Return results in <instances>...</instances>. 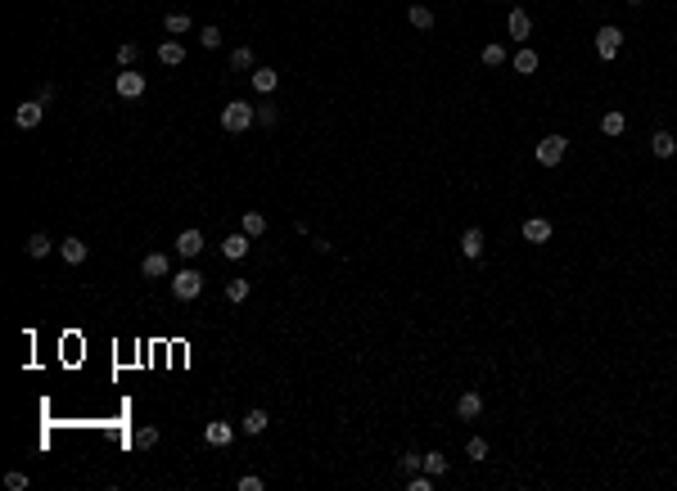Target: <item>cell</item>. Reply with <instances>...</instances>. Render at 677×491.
Segmentation results:
<instances>
[{"label":"cell","instance_id":"21","mask_svg":"<svg viewBox=\"0 0 677 491\" xmlns=\"http://www.w3.org/2000/svg\"><path fill=\"white\" fill-rule=\"evenodd\" d=\"M623 127H627V118L618 109H609L605 118H600V131H605V136H623Z\"/></svg>","mask_w":677,"mask_h":491},{"label":"cell","instance_id":"29","mask_svg":"<svg viewBox=\"0 0 677 491\" xmlns=\"http://www.w3.org/2000/svg\"><path fill=\"white\" fill-rule=\"evenodd\" d=\"M226 297H231V302H244V297H249V280H244V275H235V280L226 284Z\"/></svg>","mask_w":677,"mask_h":491},{"label":"cell","instance_id":"35","mask_svg":"<svg viewBox=\"0 0 677 491\" xmlns=\"http://www.w3.org/2000/svg\"><path fill=\"white\" fill-rule=\"evenodd\" d=\"M5 487H9V491H27V474H18V469H9V474H5Z\"/></svg>","mask_w":677,"mask_h":491},{"label":"cell","instance_id":"8","mask_svg":"<svg viewBox=\"0 0 677 491\" xmlns=\"http://www.w3.org/2000/svg\"><path fill=\"white\" fill-rule=\"evenodd\" d=\"M199 253H204V235H199V230H181L176 235V257L190 262V257H199Z\"/></svg>","mask_w":677,"mask_h":491},{"label":"cell","instance_id":"17","mask_svg":"<svg viewBox=\"0 0 677 491\" xmlns=\"http://www.w3.org/2000/svg\"><path fill=\"white\" fill-rule=\"evenodd\" d=\"M275 86H280V72H275V68H257L253 72V91L257 95H271Z\"/></svg>","mask_w":677,"mask_h":491},{"label":"cell","instance_id":"25","mask_svg":"<svg viewBox=\"0 0 677 491\" xmlns=\"http://www.w3.org/2000/svg\"><path fill=\"white\" fill-rule=\"evenodd\" d=\"M244 235H249V239L266 235V217H262V212H244Z\"/></svg>","mask_w":677,"mask_h":491},{"label":"cell","instance_id":"2","mask_svg":"<svg viewBox=\"0 0 677 491\" xmlns=\"http://www.w3.org/2000/svg\"><path fill=\"white\" fill-rule=\"evenodd\" d=\"M565 153H569V140H565V136H542L538 149H533V158H538L542 167H556Z\"/></svg>","mask_w":677,"mask_h":491},{"label":"cell","instance_id":"23","mask_svg":"<svg viewBox=\"0 0 677 491\" xmlns=\"http://www.w3.org/2000/svg\"><path fill=\"white\" fill-rule=\"evenodd\" d=\"M163 27H167V36H185L190 32V14H181V9H176V14L163 18Z\"/></svg>","mask_w":677,"mask_h":491},{"label":"cell","instance_id":"1","mask_svg":"<svg viewBox=\"0 0 677 491\" xmlns=\"http://www.w3.org/2000/svg\"><path fill=\"white\" fill-rule=\"evenodd\" d=\"M253 122H257V109H253V104H244V100H231L222 109V127L231 131V136H244Z\"/></svg>","mask_w":677,"mask_h":491},{"label":"cell","instance_id":"32","mask_svg":"<svg viewBox=\"0 0 677 491\" xmlns=\"http://www.w3.org/2000/svg\"><path fill=\"white\" fill-rule=\"evenodd\" d=\"M257 122H262V127H275V122H280V109H275V104H257Z\"/></svg>","mask_w":677,"mask_h":491},{"label":"cell","instance_id":"5","mask_svg":"<svg viewBox=\"0 0 677 491\" xmlns=\"http://www.w3.org/2000/svg\"><path fill=\"white\" fill-rule=\"evenodd\" d=\"M519 235L528 239V244H547V239H551V221L547 217H524Z\"/></svg>","mask_w":677,"mask_h":491},{"label":"cell","instance_id":"3","mask_svg":"<svg viewBox=\"0 0 677 491\" xmlns=\"http://www.w3.org/2000/svg\"><path fill=\"white\" fill-rule=\"evenodd\" d=\"M172 293H176L181 302H195V297L204 293V275L199 271H176L172 275Z\"/></svg>","mask_w":677,"mask_h":491},{"label":"cell","instance_id":"7","mask_svg":"<svg viewBox=\"0 0 677 491\" xmlns=\"http://www.w3.org/2000/svg\"><path fill=\"white\" fill-rule=\"evenodd\" d=\"M204 442H208V446H231V442H235V428L226 419H213L204 428Z\"/></svg>","mask_w":677,"mask_h":491},{"label":"cell","instance_id":"26","mask_svg":"<svg viewBox=\"0 0 677 491\" xmlns=\"http://www.w3.org/2000/svg\"><path fill=\"white\" fill-rule=\"evenodd\" d=\"M425 474H434V478L447 474V455H443V451H429V455H425Z\"/></svg>","mask_w":677,"mask_h":491},{"label":"cell","instance_id":"37","mask_svg":"<svg viewBox=\"0 0 677 491\" xmlns=\"http://www.w3.org/2000/svg\"><path fill=\"white\" fill-rule=\"evenodd\" d=\"M266 483H262V478H257V474H244L240 478V491H262Z\"/></svg>","mask_w":677,"mask_h":491},{"label":"cell","instance_id":"31","mask_svg":"<svg viewBox=\"0 0 677 491\" xmlns=\"http://www.w3.org/2000/svg\"><path fill=\"white\" fill-rule=\"evenodd\" d=\"M199 45H204V50H217V45H222V27H213V23H208L204 32H199Z\"/></svg>","mask_w":677,"mask_h":491},{"label":"cell","instance_id":"13","mask_svg":"<svg viewBox=\"0 0 677 491\" xmlns=\"http://www.w3.org/2000/svg\"><path fill=\"white\" fill-rule=\"evenodd\" d=\"M456 415H461V419H479L483 415V397H479V392H461V397H456Z\"/></svg>","mask_w":677,"mask_h":491},{"label":"cell","instance_id":"16","mask_svg":"<svg viewBox=\"0 0 677 491\" xmlns=\"http://www.w3.org/2000/svg\"><path fill=\"white\" fill-rule=\"evenodd\" d=\"M651 153H655V158H673V153H677V136H673V131H655V136H651Z\"/></svg>","mask_w":677,"mask_h":491},{"label":"cell","instance_id":"38","mask_svg":"<svg viewBox=\"0 0 677 491\" xmlns=\"http://www.w3.org/2000/svg\"><path fill=\"white\" fill-rule=\"evenodd\" d=\"M402 469H406V474H416V469H425V460L416 455V451H406V455H402Z\"/></svg>","mask_w":677,"mask_h":491},{"label":"cell","instance_id":"15","mask_svg":"<svg viewBox=\"0 0 677 491\" xmlns=\"http://www.w3.org/2000/svg\"><path fill=\"white\" fill-rule=\"evenodd\" d=\"M140 271H145V280H163V275L172 271V262H167V253H149L145 262H140Z\"/></svg>","mask_w":677,"mask_h":491},{"label":"cell","instance_id":"10","mask_svg":"<svg viewBox=\"0 0 677 491\" xmlns=\"http://www.w3.org/2000/svg\"><path fill=\"white\" fill-rule=\"evenodd\" d=\"M14 122H18L23 131L41 127V100H23V104H18V113H14Z\"/></svg>","mask_w":677,"mask_h":491},{"label":"cell","instance_id":"19","mask_svg":"<svg viewBox=\"0 0 677 491\" xmlns=\"http://www.w3.org/2000/svg\"><path fill=\"white\" fill-rule=\"evenodd\" d=\"M59 253H63V262H68V266H82L86 262V244H82V239H63Z\"/></svg>","mask_w":677,"mask_h":491},{"label":"cell","instance_id":"6","mask_svg":"<svg viewBox=\"0 0 677 491\" xmlns=\"http://www.w3.org/2000/svg\"><path fill=\"white\" fill-rule=\"evenodd\" d=\"M222 257L226 262H244V257H249V235H244V230L240 235H226L222 239Z\"/></svg>","mask_w":677,"mask_h":491},{"label":"cell","instance_id":"39","mask_svg":"<svg viewBox=\"0 0 677 491\" xmlns=\"http://www.w3.org/2000/svg\"><path fill=\"white\" fill-rule=\"evenodd\" d=\"M627 5H641V0H627Z\"/></svg>","mask_w":677,"mask_h":491},{"label":"cell","instance_id":"4","mask_svg":"<svg viewBox=\"0 0 677 491\" xmlns=\"http://www.w3.org/2000/svg\"><path fill=\"white\" fill-rule=\"evenodd\" d=\"M618 45H623V32H618V27L614 23H605V27H600V32H596V54H600V59H614V54H618Z\"/></svg>","mask_w":677,"mask_h":491},{"label":"cell","instance_id":"14","mask_svg":"<svg viewBox=\"0 0 677 491\" xmlns=\"http://www.w3.org/2000/svg\"><path fill=\"white\" fill-rule=\"evenodd\" d=\"M506 27H510V36H515V41H528V36H533V18L524 14V9H510Z\"/></svg>","mask_w":677,"mask_h":491},{"label":"cell","instance_id":"27","mask_svg":"<svg viewBox=\"0 0 677 491\" xmlns=\"http://www.w3.org/2000/svg\"><path fill=\"white\" fill-rule=\"evenodd\" d=\"M131 442H136V446H140V451H149V446H158V428H154V423H145V428H136V437H131Z\"/></svg>","mask_w":677,"mask_h":491},{"label":"cell","instance_id":"30","mask_svg":"<svg viewBox=\"0 0 677 491\" xmlns=\"http://www.w3.org/2000/svg\"><path fill=\"white\" fill-rule=\"evenodd\" d=\"M231 68H235V72L253 68V50H249V45H240V50H231Z\"/></svg>","mask_w":677,"mask_h":491},{"label":"cell","instance_id":"11","mask_svg":"<svg viewBox=\"0 0 677 491\" xmlns=\"http://www.w3.org/2000/svg\"><path fill=\"white\" fill-rule=\"evenodd\" d=\"M158 63H163V68H181V63H185V45H181L176 36L163 41V45H158Z\"/></svg>","mask_w":677,"mask_h":491},{"label":"cell","instance_id":"22","mask_svg":"<svg viewBox=\"0 0 677 491\" xmlns=\"http://www.w3.org/2000/svg\"><path fill=\"white\" fill-rule=\"evenodd\" d=\"M54 253V244H50V235H41V230H36L32 239H27V257H50Z\"/></svg>","mask_w":677,"mask_h":491},{"label":"cell","instance_id":"20","mask_svg":"<svg viewBox=\"0 0 677 491\" xmlns=\"http://www.w3.org/2000/svg\"><path fill=\"white\" fill-rule=\"evenodd\" d=\"M406 18H411V27H420V32L434 27V9H429V5H411V9H406Z\"/></svg>","mask_w":677,"mask_h":491},{"label":"cell","instance_id":"34","mask_svg":"<svg viewBox=\"0 0 677 491\" xmlns=\"http://www.w3.org/2000/svg\"><path fill=\"white\" fill-rule=\"evenodd\" d=\"M136 59H140V50H136L131 41H122V45H118V63H122V68H131Z\"/></svg>","mask_w":677,"mask_h":491},{"label":"cell","instance_id":"24","mask_svg":"<svg viewBox=\"0 0 677 491\" xmlns=\"http://www.w3.org/2000/svg\"><path fill=\"white\" fill-rule=\"evenodd\" d=\"M257 432H266V410H249L244 415V437H257Z\"/></svg>","mask_w":677,"mask_h":491},{"label":"cell","instance_id":"36","mask_svg":"<svg viewBox=\"0 0 677 491\" xmlns=\"http://www.w3.org/2000/svg\"><path fill=\"white\" fill-rule=\"evenodd\" d=\"M406 487H411V491H429V487H434V474H411Z\"/></svg>","mask_w":677,"mask_h":491},{"label":"cell","instance_id":"12","mask_svg":"<svg viewBox=\"0 0 677 491\" xmlns=\"http://www.w3.org/2000/svg\"><path fill=\"white\" fill-rule=\"evenodd\" d=\"M461 257H470V262H479V257H483V230L479 226H470L461 235Z\"/></svg>","mask_w":677,"mask_h":491},{"label":"cell","instance_id":"33","mask_svg":"<svg viewBox=\"0 0 677 491\" xmlns=\"http://www.w3.org/2000/svg\"><path fill=\"white\" fill-rule=\"evenodd\" d=\"M465 455H470V460H488V442H483V437H470V442H465Z\"/></svg>","mask_w":677,"mask_h":491},{"label":"cell","instance_id":"9","mask_svg":"<svg viewBox=\"0 0 677 491\" xmlns=\"http://www.w3.org/2000/svg\"><path fill=\"white\" fill-rule=\"evenodd\" d=\"M118 95H122V100H140V95H145V77H140V72H118Z\"/></svg>","mask_w":677,"mask_h":491},{"label":"cell","instance_id":"28","mask_svg":"<svg viewBox=\"0 0 677 491\" xmlns=\"http://www.w3.org/2000/svg\"><path fill=\"white\" fill-rule=\"evenodd\" d=\"M483 63H488V68H501V63H506V45H483Z\"/></svg>","mask_w":677,"mask_h":491},{"label":"cell","instance_id":"18","mask_svg":"<svg viewBox=\"0 0 677 491\" xmlns=\"http://www.w3.org/2000/svg\"><path fill=\"white\" fill-rule=\"evenodd\" d=\"M515 72H524V77H533V72H538V50L519 45V50H515Z\"/></svg>","mask_w":677,"mask_h":491}]
</instances>
